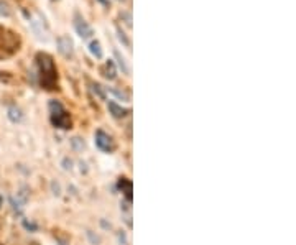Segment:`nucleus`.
<instances>
[{
	"instance_id": "obj_11",
	"label": "nucleus",
	"mask_w": 296,
	"mask_h": 245,
	"mask_svg": "<svg viewBox=\"0 0 296 245\" xmlns=\"http://www.w3.org/2000/svg\"><path fill=\"white\" fill-rule=\"evenodd\" d=\"M10 9H9V5H7L5 2H2L0 0V17H10Z\"/></svg>"
},
{
	"instance_id": "obj_1",
	"label": "nucleus",
	"mask_w": 296,
	"mask_h": 245,
	"mask_svg": "<svg viewBox=\"0 0 296 245\" xmlns=\"http://www.w3.org/2000/svg\"><path fill=\"white\" fill-rule=\"evenodd\" d=\"M36 64L39 69V77H41V86L45 89H55L56 86V68L53 63V58L46 53H38L36 55Z\"/></svg>"
},
{
	"instance_id": "obj_3",
	"label": "nucleus",
	"mask_w": 296,
	"mask_h": 245,
	"mask_svg": "<svg viewBox=\"0 0 296 245\" xmlns=\"http://www.w3.org/2000/svg\"><path fill=\"white\" fill-rule=\"evenodd\" d=\"M96 147L99 150L105 151V153H110V151L115 148V143L109 134H105L104 130H97L96 132Z\"/></svg>"
},
{
	"instance_id": "obj_10",
	"label": "nucleus",
	"mask_w": 296,
	"mask_h": 245,
	"mask_svg": "<svg viewBox=\"0 0 296 245\" xmlns=\"http://www.w3.org/2000/svg\"><path fill=\"white\" fill-rule=\"evenodd\" d=\"M114 55H115L117 61H118V66H120V68L123 69V72H125V74H130V69L127 68V64H125V59L120 56V53H118V51L115 50V51H114Z\"/></svg>"
},
{
	"instance_id": "obj_7",
	"label": "nucleus",
	"mask_w": 296,
	"mask_h": 245,
	"mask_svg": "<svg viewBox=\"0 0 296 245\" xmlns=\"http://www.w3.org/2000/svg\"><path fill=\"white\" fill-rule=\"evenodd\" d=\"M89 51H91V55H92V56H96L97 59H101V58L104 56V51H102L101 43H99V42H91V45H89Z\"/></svg>"
},
{
	"instance_id": "obj_12",
	"label": "nucleus",
	"mask_w": 296,
	"mask_h": 245,
	"mask_svg": "<svg viewBox=\"0 0 296 245\" xmlns=\"http://www.w3.org/2000/svg\"><path fill=\"white\" fill-rule=\"evenodd\" d=\"M118 39H120V42H123V45L127 46V48H130V42H129L127 38H125V35H123L120 30H118Z\"/></svg>"
},
{
	"instance_id": "obj_6",
	"label": "nucleus",
	"mask_w": 296,
	"mask_h": 245,
	"mask_svg": "<svg viewBox=\"0 0 296 245\" xmlns=\"http://www.w3.org/2000/svg\"><path fill=\"white\" fill-rule=\"evenodd\" d=\"M109 110L115 118H122V117H125L129 114V109H123L122 105H118L115 102H109Z\"/></svg>"
},
{
	"instance_id": "obj_5",
	"label": "nucleus",
	"mask_w": 296,
	"mask_h": 245,
	"mask_svg": "<svg viewBox=\"0 0 296 245\" xmlns=\"http://www.w3.org/2000/svg\"><path fill=\"white\" fill-rule=\"evenodd\" d=\"M58 51L61 53L64 58H71L72 55H74V45H72L69 36L58 38Z\"/></svg>"
},
{
	"instance_id": "obj_4",
	"label": "nucleus",
	"mask_w": 296,
	"mask_h": 245,
	"mask_svg": "<svg viewBox=\"0 0 296 245\" xmlns=\"http://www.w3.org/2000/svg\"><path fill=\"white\" fill-rule=\"evenodd\" d=\"M74 28L77 31V35L81 38H84V39L92 36V28L89 26V23L86 22L81 15H79V13H74Z\"/></svg>"
},
{
	"instance_id": "obj_9",
	"label": "nucleus",
	"mask_w": 296,
	"mask_h": 245,
	"mask_svg": "<svg viewBox=\"0 0 296 245\" xmlns=\"http://www.w3.org/2000/svg\"><path fill=\"white\" fill-rule=\"evenodd\" d=\"M9 117L12 122H20L22 120V112H20L17 107H10L9 109Z\"/></svg>"
},
{
	"instance_id": "obj_2",
	"label": "nucleus",
	"mask_w": 296,
	"mask_h": 245,
	"mask_svg": "<svg viewBox=\"0 0 296 245\" xmlns=\"http://www.w3.org/2000/svg\"><path fill=\"white\" fill-rule=\"evenodd\" d=\"M50 118H51V124L58 129H63V130L71 129V117L63 107L61 102L58 101L50 102Z\"/></svg>"
},
{
	"instance_id": "obj_13",
	"label": "nucleus",
	"mask_w": 296,
	"mask_h": 245,
	"mask_svg": "<svg viewBox=\"0 0 296 245\" xmlns=\"http://www.w3.org/2000/svg\"><path fill=\"white\" fill-rule=\"evenodd\" d=\"M2 204H4V199H2V196H0V208H2Z\"/></svg>"
},
{
	"instance_id": "obj_8",
	"label": "nucleus",
	"mask_w": 296,
	"mask_h": 245,
	"mask_svg": "<svg viewBox=\"0 0 296 245\" xmlns=\"http://www.w3.org/2000/svg\"><path fill=\"white\" fill-rule=\"evenodd\" d=\"M104 76L107 79H115V64L114 61H107L105 63V68H104Z\"/></svg>"
}]
</instances>
